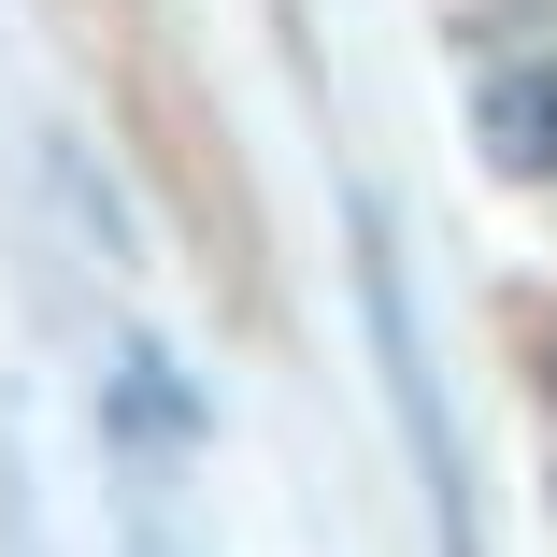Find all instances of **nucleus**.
Masks as SVG:
<instances>
[{"mask_svg": "<svg viewBox=\"0 0 557 557\" xmlns=\"http://www.w3.org/2000/svg\"><path fill=\"white\" fill-rule=\"evenodd\" d=\"M486 158H500L515 186L557 172V72H500V86H486Z\"/></svg>", "mask_w": 557, "mask_h": 557, "instance_id": "obj_1", "label": "nucleus"}]
</instances>
